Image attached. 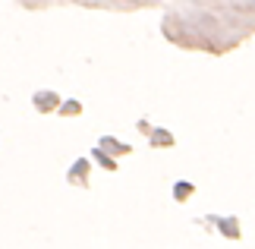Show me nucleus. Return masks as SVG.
I'll list each match as a JSON object with an SVG mask.
<instances>
[]
</instances>
